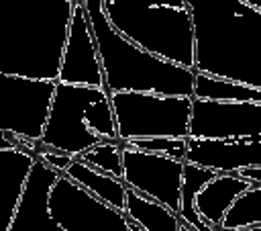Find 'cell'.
<instances>
[{
    "mask_svg": "<svg viewBox=\"0 0 261 231\" xmlns=\"http://www.w3.org/2000/svg\"><path fill=\"white\" fill-rule=\"evenodd\" d=\"M261 225V184H253L245 190L226 211L220 225L222 231H243Z\"/></svg>",
    "mask_w": 261,
    "mask_h": 231,
    "instance_id": "cell-9",
    "label": "cell"
},
{
    "mask_svg": "<svg viewBox=\"0 0 261 231\" xmlns=\"http://www.w3.org/2000/svg\"><path fill=\"white\" fill-rule=\"evenodd\" d=\"M57 82L104 88V72L84 0H73L67 18V37L61 49Z\"/></svg>",
    "mask_w": 261,
    "mask_h": 231,
    "instance_id": "cell-3",
    "label": "cell"
},
{
    "mask_svg": "<svg viewBox=\"0 0 261 231\" xmlns=\"http://www.w3.org/2000/svg\"><path fill=\"white\" fill-rule=\"evenodd\" d=\"M122 145H124V141H102V143L94 145L92 149L84 151L77 157L82 161L94 166L96 170L106 172V174L122 180V174H124V168H122Z\"/></svg>",
    "mask_w": 261,
    "mask_h": 231,
    "instance_id": "cell-10",
    "label": "cell"
},
{
    "mask_svg": "<svg viewBox=\"0 0 261 231\" xmlns=\"http://www.w3.org/2000/svg\"><path fill=\"white\" fill-rule=\"evenodd\" d=\"M194 98L220 100V102H257V104H261V88L196 70Z\"/></svg>",
    "mask_w": 261,
    "mask_h": 231,
    "instance_id": "cell-8",
    "label": "cell"
},
{
    "mask_svg": "<svg viewBox=\"0 0 261 231\" xmlns=\"http://www.w3.org/2000/svg\"><path fill=\"white\" fill-rule=\"evenodd\" d=\"M63 174L67 178H71L73 182H77L84 190H88L90 194H94L96 198H100L102 202L110 204L112 209L124 213L126 206V184L120 178H114L106 172L96 170L94 166L82 161L80 157H73L69 161V166L63 170Z\"/></svg>",
    "mask_w": 261,
    "mask_h": 231,
    "instance_id": "cell-5",
    "label": "cell"
},
{
    "mask_svg": "<svg viewBox=\"0 0 261 231\" xmlns=\"http://www.w3.org/2000/svg\"><path fill=\"white\" fill-rule=\"evenodd\" d=\"M218 172L206 166H198L192 161H184V176H181V198H179V217L196 231H218L214 229L196 209V198L200 190L216 176Z\"/></svg>",
    "mask_w": 261,
    "mask_h": 231,
    "instance_id": "cell-7",
    "label": "cell"
},
{
    "mask_svg": "<svg viewBox=\"0 0 261 231\" xmlns=\"http://www.w3.org/2000/svg\"><path fill=\"white\" fill-rule=\"evenodd\" d=\"M179 231H196L192 225H188L186 221H181V225H179Z\"/></svg>",
    "mask_w": 261,
    "mask_h": 231,
    "instance_id": "cell-14",
    "label": "cell"
},
{
    "mask_svg": "<svg viewBox=\"0 0 261 231\" xmlns=\"http://www.w3.org/2000/svg\"><path fill=\"white\" fill-rule=\"evenodd\" d=\"M122 182L137 192L151 196L179 215L184 161L161 153L141 151L122 145Z\"/></svg>",
    "mask_w": 261,
    "mask_h": 231,
    "instance_id": "cell-2",
    "label": "cell"
},
{
    "mask_svg": "<svg viewBox=\"0 0 261 231\" xmlns=\"http://www.w3.org/2000/svg\"><path fill=\"white\" fill-rule=\"evenodd\" d=\"M239 174L243 178H249L253 180L255 184H261V166H255V168H245V170H239Z\"/></svg>",
    "mask_w": 261,
    "mask_h": 231,
    "instance_id": "cell-12",
    "label": "cell"
},
{
    "mask_svg": "<svg viewBox=\"0 0 261 231\" xmlns=\"http://www.w3.org/2000/svg\"><path fill=\"white\" fill-rule=\"evenodd\" d=\"M126 145L141 149V151H151V153H161L173 159L186 161L188 155V137H173V135H157V137H135L124 141Z\"/></svg>",
    "mask_w": 261,
    "mask_h": 231,
    "instance_id": "cell-11",
    "label": "cell"
},
{
    "mask_svg": "<svg viewBox=\"0 0 261 231\" xmlns=\"http://www.w3.org/2000/svg\"><path fill=\"white\" fill-rule=\"evenodd\" d=\"M106 94L108 92L98 86L65 84L55 80L43 133L37 141L49 149L63 151L71 157H77L94 145L106 141L104 137L96 135L88 125L96 102Z\"/></svg>",
    "mask_w": 261,
    "mask_h": 231,
    "instance_id": "cell-1",
    "label": "cell"
},
{
    "mask_svg": "<svg viewBox=\"0 0 261 231\" xmlns=\"http://www.w3.org/2000/svg\"><path fill=\"white\" fill-rule=\"evenodd\" d=\"M128 231H145V229H143V227H139L137 223H133V221L128 219Z\"/></svg>",
    "mask_w": 261,
    "mask_h": 231,
    "instance_id": "cell-13",
    "label": "cell"
},
{
    "mask_svg": "<svg viewBox=\"0 0 261 231\" xmlns=\"http://www.w3.org/2000/svg\"><path fill=\"white\" fill-rule=\"evenodd\" d=\"M124 215L145 231H179L181 225V217L177 213L135 188H126Z\"/></svg>",
    "mask_w": 261,
    "mask_h": 231,
    "instance_id": "cell-6",
    "label": "cell"
},
{
    "mask_svg": "<svg viewBox=\"0 0 261 231\" xmlns=\"http://www.w3.org/2000/svg\"><path fill=\"white\" fill-rule=\"evenodd\" d=\"M255 182L243 178L239 172H218L198 194L196 209L214 229H220L230 204Z\"/></svg>",
    "mask_w": 261,
    "mask_h": 231,
    "instance_id": "cell-4",
    "label": "cell"
}]
</instances>
